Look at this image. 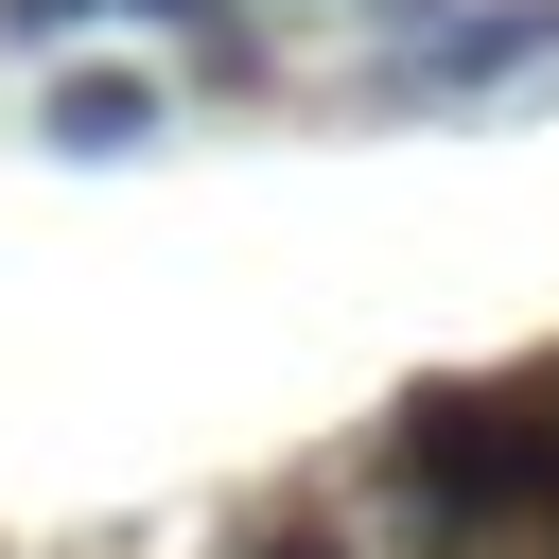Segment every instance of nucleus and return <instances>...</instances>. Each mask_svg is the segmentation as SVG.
I'll return each instance as SVG.
<instances>
[{"instance_id":"1","label":"nucleus","mask_w":559,"mask_h":559,"mask_svg":"<svg viewBox=\"0 0 559 559\" xmlns=\"http://www.w3.org/2000/svg\"><path fill=\"white\" fill-rule=\"evenodd\" d=\"M367 472L437 542H542V419H524V384H419L367 437Z\"/></svg>"},{"instance_id":"2","label":"nucleus","mask_w":559,"mask_h":559,"mask_svg":"<svg viewBox=\"0 0 559 559\" xmlns=\"http://www.w3.org/2000/svg\"><path fill=\"white\" fill-rule=\"evenodd\" d=\"M35 122H52V157H140V140H157V87H140V70H52Z\"/></svg>"},{"instance_id":"3","label":"nucleus","mask_w":559,"mask_h":559,"mask_svg":"<svg viewBox=\"0 0 559 559\" xmlns=\"http://www.w3.org/2000/svg\"><path fill=\"white\" fill-rule=\"evenodd\" d=\"M524 419H542V542H559V367L524 384Z\"/></svg>"},{"instance_id":"4","label":"nucleus","mask_w":559,"mask_h":559,"mask_svg":"<svg viewBox=\"0 0 559 559\" xmlns=\"http://www.w3.org/2000/svg\"><path fill=\"white\" fill-rule=\"evenodd\" d=\"M70 17H87V0H0V35H17V52H52Z\"/></svg>"},{"instance_id":"5","label":"nucleus","mask_w":559,"mask_h":559,"mask_svg":"<svg viewBox=\"0 0 559 559\" xmlns=\"http://www.w3.org/2000/svg\"><path fill=\"white\" fill-rule=\"evenodd\" d=\"M262 559H332V542H262Z\"/></svg>"},{"instance_id":"6","label":"nucleus","mask_w":559,"mask_h":559,"mask_svg":"<svg viewBox=\"0 0 559 559\" xmlns=\"http://www.w3.org/2000/svg\"><path fill=\"white\" fill-rule=\"evenodd\" d=\"M175 17H210V0H175Z\"/></svg>"}]
</instances>
